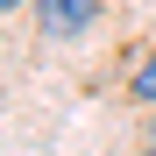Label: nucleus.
I'll return each mask as SVG.
<instances>
[{
    "label": "nucleus",
    "instance_id": "f257e3e1",
    "mask_svg": "<svg viewBox=\"0 0 156 156\" xmlns=\"http://www.w3.org/2000/svg\"><path fill=\"white\" fill-rule=\"evenodd\" d=\"M36 21L50 36H78V29L99 21V0H36Z\"/></svg>",
    "mask_w": 156,
    "mask_h": 156
},
{
    "label": "nucleus",
    "instance_id": "f03ea898",
    "mask_svg": "<svg viewBox=\"0 0 156 156\" xmlns=\"http://www.w3.org/2000/svg\"><path fill=\"white\" fill-rule=\"evenodd\" d=\"M128 85H135V99H149V107H156V50H149V57H142V71L128 78Z\"/></svg>",
    "mask_w": 156,
    "mask_h": 156
},
{
    "label": "nucleus",
    "instance_id": "7ed1b4c3",
    "mask_svg": "<svg viewBox=\"0 0 156 156\" xmlns=\"http://www.w3.org/2000/svg\"><path fill=\"white\" fill-rule=\"evenodd\" d=\"M0 7H7V14H14V7H21V0H0Z\"/></svg>",
    "mask_w": 156,
    "mask_h": 156
},
{
    "label": "nucleus",
    "instance_id": "20e7f679",
    "mask_svg": "<svg viewBox=\"0 0 156 156\" xmlns=\"http://www.w3.org/2000/svg\"><path fill=\"white\" fill-rule=\"evenodd\" d=\"M149 149H156V121H149Z\"/></svg>",
    "mask_w": 156,
    "mask_h": 156
},
{
    "label": "nucleus",
    "instance_id": "39448f33",
    "mask_svg": "<svg viewBox=\"0 0 156 156\" xmlns=\"http://www.w3.org/2000/svg\"><path fill=\"white\" fill-rule=\"evenodd\" d=\"M149 156H156V149H149Z\"/></svg>",
    "mask_w": 156,
    "mask_h": 156
}]
</instances>
